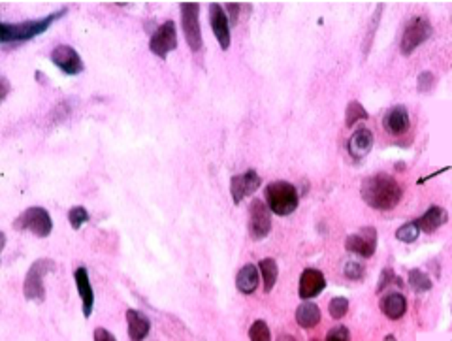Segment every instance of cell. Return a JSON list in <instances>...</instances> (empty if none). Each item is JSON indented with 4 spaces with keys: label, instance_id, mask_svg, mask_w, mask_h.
<instances>
[{
    "label": "cell",
    "instance_id": "obj_1",
    "mask_svg": "<svg viewBox=\"0 0 452 341\" xmlns=\"http://www.w3.org/2000/svg\"><path fill=\"white\" fill-rule=\"evenodd\" d=\"M360 196L372 209L388 211L400 204L403 189L394 176H390L387 172H379V174H373L362 181Z\"/></svg>",
    "mask_w": 452,
    "mask_h": 341
},
{
    "label": "cell",
    "instance_id": "obj_2",
    "mask_svg": "<svg viewBox=\"0 0 452 341\" xmlns=\"http://www.w3.org/2000/svg\"><path fill=\"white\" fill-rule=\"evenodd\" d=\"M66 14H68V8H63V10H57V12L45 15V17H40V19H30V21L23 23H0V42L2 44L29 42L32 38L44 34L53 23L58 21L60 17H65Z\"/></svg>",
    "mask_w": 452,
    "mask_h": 341
},
{
    "label": "cell",
    "instance_id": "obj_3",
    "mask_svg": "<svg viewBox=\"0 0 452 341\" xmlns=\"http://www.w3.org/2000/svg\"><path fill=\"white\" fill-rule=\"evenodd\" d=\"M264 198L271 213L279 217L292 215L298 209V189L289 181H271L264 189Z\"/></svg>",
    "mask_w": 452,
    "mask_h": 341
},
{
    "label": "cell",
    "instance_id": "obj_4",
    "mask_svg": "<svg viewBox=\"0 0 452 341\" xmlns=\"http://www.w3.org/2000/svg\"><path fill=\"white\" fill-rule=\"evenodd\" d=\"M55 260L52 259H38L30 264L29 272L25 275V283H23V294L29 302H36L42 304L45 300V287L44 277L47 274L55 272Z\"/></svg>",
    "mask_w": 452,
    "mask_h": 341
},
{
    "label": "cell",
    "instance_id": "obj_5",
    "mask_svg": "<svg viewBox=\"0 0 452 341\" xmlns=\"http://www.w3.org/2000/svg\"><path fill=\"white\" fill-rule=\"evenodd\" d=\"M431 34H433V27L426 17H422V15L411 17L407 25H405V29H403V34H401V55H405V57L413 55L420 45L430 40Z\"/></svg>",
    "mask_w": 452,
    "mask_h": 341
},
{
    "label": "cell",
    "instance_id": "obj_6",
    "mask_svg": "<svg viewBox=\"0 0 452 341\" xmlns=\"http://www.w3.org/2000/svg\"><path fill=\"white\" fill-rule=\"evenodd\" d=\"M19 232H30L38 237H47L53 230V221L49 211L40 206H32L23 211L12 224Z\"/></svg>",
    "mask_w": 452,
    "mask_h": 341
},
{
    "label": "cell",
    "instance_id": "obj_7",
    "mask_svg": "<svg viewBox=\"0 0 452 341\" xmlns=\"http://www.w3.org/2000/svg\"><path fill=\"white\" fill-rule=\"evenodd\" d=\"M179 10H181V27L185 40L189 44L190 51L198 53L204 45L202 27H200V4H196V2H181Z\"/></svg>",
    "mask_w": 452,
    "mask_h": 341
},
{
    "label": "cell",
    "instance_id": "obj_8",
    "mask_svg": "<svg viewBox=\"0 0 452 341\" xmlns=\"http://www.w3.org/2000/svg\"><path fill=\"white\" fill-rule=\"evenodd\" d=\"M271 232V211L260 198H253L249 206V236L253 242H260Z\"/></svg>",
    "mask_w": 452,
    "mask_h": 341
},
{
    "label": "cell",
    "instance_id": "obj_9",
    "mask_svg": "<svg viewBox=\"0 0 452 341\" xmlns=\"http://www.w3.org/2000/svg\"><path fill=\"white\" fill-rule=\"evenodd\" d=\"M345 249L362 259H372L377 251V230L373 226H364L354 234H349L345 239Z\"/></svg>",
    "mask_w": 452,
    "mask_h": 341
},
{
    "label": "cell",
    "instance_id": "obj_10",
    "mask_svg": "<svg viewBox=\"0 0 452 341\" xmlns=\"http://www.w3.org/2000/svg\"><path fill=\"white\" fill-rule=\"evenodd\" d=\"M177 47V32H175V23L166 21L162 23L159 29L155 30V34L149 38V51L157 55L159 59H166L170 51H174Z\"/></svg>",
    "mask_w": 452,
    "mask_h": 341
},
{
    "label": "cell",
    "instance_id": "obj_11",
    "mask_svg": "<svg viewBox=\"0 0 452 341\" xmlns=\"http://www.w3.org/2000/svg\"><path fill=\"white\" fill-rule=\"evenodd\" d=\"M49 59H52L53 64H55L60 72H65V74L68 75H78L85 70V64H83V60H81V55L74 49L72 45L60 44L57 45V47H53Z\"/></svg>",
    "mask_w": 452,
    "mask_h": 341
},
{
    "label": "cell",
    "instance_id": "obj_12",
    "mask_svg": "<svg viewBox=\"0 0 452 341\" xmlns=\"http://www.w3.org/2000/svg\"><path fill=\"white\" fill-rule=\"evenodd\" d=\"M260 183H262V179L255 170H247L245 174L232 176L230 178V194H232L234 204H241L247 196L255 194Z\"/></svg>",
    "mask_w": 452,
    "mask_h": 341
},
{
    "label": "cell",
    "instance_id": "obj_13",
    "mask_svg": "<svg viewBox=\"0 0 452 341\" xmlns=\"http://www.w3.org/2000/svg\"><path fill=\"white\" fill-rule=\"evenodd\" d=\"M326 289V277L317 268H306L300 275L298 296L302 300H311Z\"/></svg>",
    "mask_w": 452,
    "mask_h": 341
},
{
    "label": "cell",
    "instance_id": "obj_14",
    "mask_svg": "<svg viewBox=\"0 0 452 341\" xmlns=\"http://www.w3.org/2000/svg\"><path fill=\"white\" fill-rule=\"evenodd\" d=\"M210 25H212L213 34L217 38L221 49L228 51V47H230V21H228V15L223 10V6L217 2L210 6Z\"/></svg>",
    "mask_w": 452,
    "mask_h": 341
},
{
    "label": "cell",
    "instance_id": "obj_15",
    "mask_svg": "<svg viewBox=\"0 0 452 341\" xmlns=\"http://www.w3.org/2000/svg\"><path fill=\"white\" fill-rule=\"evenodd\" d=\"M74 283H76V289L81 298V305H83V315L85 319L91 317L93 307H95V292L91 287V279H89V272L85 266H78L74 270Z\"/></svg>",
    "mask_w": 452,
    "mask_h": 341
},
{
    "label": "cell",
    "instance_id": "obj_16",
    "mask_svg": "<svg viewBox=\"0 0 452 341\" xmlns=\"http://www.w3.org/2000/svg\"><path fill=\"white\" fill-rule=\"evenodd\" d=\"M373 148V132L365 126H360L354 132L350 134L349 141H347V151L354 161H362L364 156L370 155V151Z\"/></svg>",
    "mask_w": 452,
    "mask_h": 341
},
{
    "label": "cell",
    "instance_id": "obj_17",
    "mask_svg": "<svg viewBox=\"0 0 452 341\" xmlns=\"http://www.w3.org/2000/svg\"><path fill=\"white\" fill-rule=\"evenodd\" d=\"M411 126V119H409V112L405 106H394L390 108L385 117H383V128L387 130L390 136H401L405 134Z\"/></svg>",
    "mask_w": 452,
    "mask_h": 341
},
{
    "label": "cell",
    "instance_id": "obj_18",
    "mask_svg": "<svg viewBox=\"0 0 452 341\" xmlns=\"http://www.w3.org/2000/svg\"><path fill=\"white\" fill-rule=\"evenodd\" d=\"M447 221H449V213H447L445 208H441V206H430L424 215L416 219V224H418V228H420V232H424V234H433V232H438L441 226H445Z\"/></svg>",
    "mask_w": 452,
    "mask_h": 341
},
{
    "label": "cell",
    "instance_id": "obj_19",
    "mask_svg": "<svg viewBox=\"0 0 452 341\" xmlns=\"http://www.w3.org/2000/svg\"><path fill=\"white\" fill-rule=\"evenodd\" d=\"M126 325H128L131 341H144L151 332V320L138 309H128L126 311Z\"/></svg>",
    "mask_w": 452,
    "mask_h": 341
},
{
    "label": "cell",
    "instance_id": "obj_20",
    "mask_svg": "<svg viewBox=\"0 0 452 341\" xmlns=\"http://www.w3.org/2000/svg\"><path fill=\"white\" fill-rule=\"evenodd\" d=\"M381 311L390 320H400L407 311V298L401 292H388L381 298Z\"/></svg>",
    "mask_w": 452,
    "mask_h": 341
},
{
    "label": "cell",
    "instance_id": "obj_21",
    "mask_svg": "<svg viewBox=\"0 0 452 341\" xmlns=\"http://www.w3.org/2000/svg\"><path fill=\"white\" fill-rule=\"evenodd\" d=\"M260 281H262V277L258 275V266H255V264H245L236 275V287L245 296L255 294Z\"/></svg>",
    "mask_w": 452,
    "mask_h": 341
},
{
    "label": "cell",
    "instance_id": "obj_22",
    "mask_svg": "<svg viewBox=\"0 0 452 341\" xmlns=\"http://www.w3.org/2000/svg\"><path fill=\"white\" fill-rule=\"evenodd\" d=\"M321 307L313 304V302H309V300L302 302V304L298 305V309H296V322H298L302 328H306V330H311V328L317 327V325L321 322Z\"/></svg>",
    "mask_w": 452,
    "mask_h": 341
},
{
    "label": "cell",
    "instance_id": "obj_23",
    "mask_svg": "<svg viewBox=\"0 0 452 341\" xmlns=\"http://www.w3.org/2000/svg\"><path fill=\"white\" fill-rule=\"evenodd\" d=\"M258 272L262 275V283H264V292L270 294L275 283H278L279 277V266L278 262L273 259H262L258 262Z\"/></svg>",
    "mask_w": 452,
    "mask_h": 341
},
{
    "label": "cell",
    "instance_id": "obj_24",
    "mask_svg": "<svg viewBox=\"0 0 452 341\" xmlns=\"http://www.w3.org/2000/svg\"><path fill=\"white\" fill-rule=\"evenodd\" d=\"M407 281H409V287H411L413 292H416V294L428 292V290H431V287H433L430 275L426 274V272H422V270H418V268H415V270H409Z\"/></svg>",
    "mask_w": 452,
    "mask_h": 341
},
{
    "label": "cell",
    "instance_id": "obj_25",
    "mask_svg": "<svg viewBox=\"0 0 452 341\" xmlns=\"http://www.w3.org/2000/svg\"><path fill=\"white\" fill-rule=\"evenodd\" d=\"M370 117L368 115V110H365L364 106L360 104L358 100H350L349 106H347V110H345V126H354L358 121H365V119Z\"/></svg>",
    "mask_w": 452,
    "mask_h": 341
},
{
    "label": "cell",
    "instance_id": "obj_26",
    "mask_svg": "<svg viewBox=\"0 0 452 341\" xmlns=\"http://www.w3.org/2000/svg\"><path fill=\"white\" fill-rule=\"evenodd\" d=\"M420 236V228H418V224L416 221H411V223H403L400 228L396 230V237L403 242V244H413L416 242Z\"/></svg>",
    "mask_w": 452,
    "mask_h": 341
},
{
    "label": "cell",
    "instance_id": "obj_27",
    "mask_svg": "<svg viewBox=\"0 0 452 341\" xmlns=\"http://www.w3.org/2000/svg\"><path fill=\"white\" fill-rule=\"evenodd\" d=\"M249 341H271V332L268 322L262 319H256L249 328Z\"/></svg>",
    "mask_w": 452,
    "mask_h": 341
},
{
    "label": "cell",
    "instance_id": "obj_28",
    "mask_svg": "<svg viewBox=\"0 0 452 341\" xmlns=\"http://www.w3.org/2000/svg\"><path fill=\"white\" fill-rule=\"evenodd\" d=\"M347 311H349V300L345 296H336L330 300L328 304V313L332 319H343L345 315H347Z\"/></svg>",
    "mask_w": 452,
    "mask_h": 341
},
{
    "label": "cell",
    "instance_id": "obj_29",
    "mask_svg": "<svg viewBox=\"0 0 452 341\" xmlns=\"http://www.w3.org/2000/svg\"><path fill=\"white\" fill-rule=\"evenodd\" d=\"M68 221L74 230H80L89 221V211L83 206H74L68 211Z\"/></svg>",
    "mask_w": 452,
    "mask_h": 341
},
{
    "label": "cell",
    "instance_id": "obj_30",
    "mask_svg": "<svg viewBox=\"0 0 452 341\" xmlns=\"http://www.w3.org/2000/svg\"><path fill=\"white\" fill-rule=\"evenodd\" d=\"M343 275L350 279V281H360V279H364L365 275V268L364 264H360L357 260H349L345 266H343Z\"/></svg>",
    "mask_w": 452,
    "mask_h": 341
},
{
    "label": "cell",
    "instance_id": "obj_31",
    "mask_svg": "<svg viewBox=\"0 0 452 341\" xmlns=\"http://www.w3.org/2000/svg\"><path fill=\"white\" fill-rule=\"evenodd\" d=\"M381 15H383V4H379V6H377V10H375V14L372 15V21H370V30H368V36H365L364 55H368V51H370V47H372L373 38H375V30H377V27H379Z\"/></svg>",
    "mask_w": 452,
    "mask_h": 341
},
{
    "label": "cell",
    "instance_id": "obj_32",
    "mask_svg": "<svg viewBox=\"0 0 452 341\" xmlns=\"http://www.w3.org/2000/svg\"><path fill=\"white\" fill-rule=\"evenodd\" d=\"M394 281L396 283L400 281V277L396 275V272L392 270V268H385V270H383V274H381L379 285H377V294H379V292H383V290L387 289L388 285H392Z\"/></svg>",
    "mask_w": 452,
    "mask_h": 341
},
{
    "label": "cell",
    "instance_id": "obj_33",
    "mask_svg": "<svg viewBox=\"0 0 452 341\" xmlns=\"http://www.w3.org/2000/svg\"><path fill=\"white\" fill-rule=\"evenodd\" d=\"M324 341H350L349 328L343 327V325H339V327L330 328L328 334H326V340H324Z\"/></svg>",
    "mask_w": 452,
    "mask_h": 341
},
{
    "label": "cell",
    "instance_id": "obj_34",
    "mask_svg": "<svg viewBox=\"0 0 452 341\" xmlns=\"http://www.w3.org/2000/svg\"><path fill=\"white\" fill-rule=\"evenodd\" d=\"M418 91L420 93H428V91L433 89V85H436V75L431 74V72H422V74L418 75Z\"/></svg>",
    "mask_w": 452,
    "mask_h": 341
},
{
    "label": "cell",
    "instance_id": "obj_35",
    "mask_svg": "<svg viewBox=\"0 0 452 341\" xmlns=\"http://www.w3.org/2000/svg\"><path fill=\"white\" fill-rule=\"evenodd\" d=\"M240 4H236V2H230V4H226V10H228V21H230V27L238 23V14H240Z\"/></svg>",
    "mask_w": 452,
    "mask_h": 341
},
{
    "label": "cell",
    "instance_id": "obj_36",
    "mask_svg": "<svg viewBox=\"0 0 452 341\" xmlns=\"http://www.w3.org/2000/svg\"><path fill=\"white\" fill-rule=\"evenodd\" d=\"M95 341H117V340H115V336L111 334L110 330H106V328H96Z\"/></svg>",
    "mask_w": 452,
    "mask_h": 341
},
{
    "label": "cell",
    "instance_id": "obj_37",
    "mask_svg": "<svg viewBox=\"0 0 452 341\" xmlns=\"http://www.w3.org/2000/svg\"><path fill=\"white\" fill-rule=\"evenodd\" d=\"M8 93H10V82H8V78H2V89H0V98H2V100H6Z\"/></svg>",
    "mask_w": 452,
    "mask_h": 341
},
{
    "label": "cell",
    "instance_id": "obj_38",
    "mask_svg": "<svg viewBox=\"0 0 452 341\" xmlns=\"http://www.w3.org/2000/svg\"><path fill=\"white\" fill-rule=\"evenodd\" d=\"M275 341H298L292 334H279Z\"/></svg>",
    "mask_w": 452,
    "mask_h": 341
},
{
    "label": "cell",
    "instance_id": "obj_39",
    "mask_svg": "<svg viewBox=\"0 0 452 341\" xmlns=\"http://www.w3.org/2000/svg\"><path fill=\"white\" fill-rule=\"evenodd\" d=\"M4 245H6V234H0V247L4 249Z\"/></svg>",
    "mask_w": 452,
    "mask_h": 341
},
{
    "label": "cell",
    "instance_id": "obj_40",
    "mask_svg": "<svg viewBox=\"0 0 452 341\" xmlns=\"http://www.w3.org/2000/svg\"><path fill=\"white\" fill-rule=\"evenodd\" d=\"M313 341H319V340H313Z\"/></svg>",
    "mask_w": 452,
    "mask_h": 341
}]
</instances>
